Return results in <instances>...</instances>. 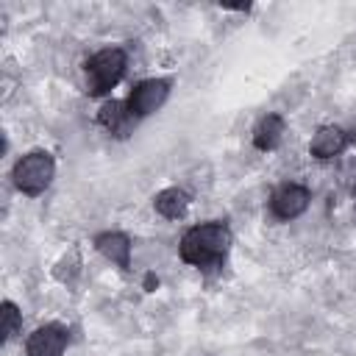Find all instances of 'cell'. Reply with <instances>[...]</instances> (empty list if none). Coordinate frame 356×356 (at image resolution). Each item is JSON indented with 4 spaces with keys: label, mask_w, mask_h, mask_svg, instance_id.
I'll list each match as a JSON object with an SVG mask.
<instances>
[{
    "label": "cell",
    "mask_w": 356,
    "mask_h": 356,
    "mask_svg": "<svg viewBox=\"0 0 356 356\" xmlns=\"http://www.w3.org/2000/svg\"><path fill=\"white\" fill-rule=\"evenodd\" d=\"M350 142L356 145V125H353V131H350Z\"/></svg>",
    "instance_id": "obj_13"
},
{
    "label": "cell",
    "mask_w": 356,
    "mask_h": 356,
    "mask_svg": "<svg viewBox=\"0 0 356 356\" xmlns=\"http://www.w3.org/2000/svg\"><path fill=\"white\" fill-rule=\"evenodd\" d=\"M67 348V328L61 325H42L28 337V356H61Z\"/></svg>",
    "instance_id": "obj_6"
},
{
    "label": "cell",
    "mask_w": 356,
    "mask_h": 356,
    "mask_svg": "<svg viewBox=\"0 0 356 356\" xmlns=\"http://www.w3.org/2000/svg\"><path fill=\"white\" fill-rule=\"evenodd\" d=\"M281 136H284V117L281 114H267V117L259 120V125L253 131V145L259 150H273V147H278Z\"/></svg>",
    "instance_id": "obj_9"
},
{
    "label": "cell",
    "mask_w": 356,
    "mask_h": 356,
    "mask_svg": "<svg viewBox=\"0 0 356 356\" xmlns=\"http://www.w3.org/2000/svg\"><path fill=\"white\" fill-rule=\"evenodd\" d=\"M19 309L11 303V300H3V339H11L17 331H19Z\"/></svg>",
    "instance_id": "obj_12"
},
{
    "label": "cell",
    "mask_w": 356,
    "mask_h": 356,
    "mask_svg": "<svg viewBox=\"0 0 356 356\" xmlns=\"http://www.w3.org/2000/svg\"><path fill=\"white\" fill-rule=\"evenodd\" d=\"M167 95H170V81H164V78L142 81L131 92V97H128L131 117H147V114H153L156 108H161V103L167 100Z\"/></svg>",
    "instance_id": "obj_4"
},
{
    "label": "cell",
    "mask_w": 356,
    "mask_h": 356,
    "mask_svg": "<svg viewBox=\"0 0 356 356\" xmlns=\"http://www.w3.org/2000/svg\"><path fill=\"white\" fill-rule=\"evenodd\" d=\"M345 145H348V134H345L342 128H337V125H323V128H317V134L312 136L309 150H312L314 159H334V156H339V153L345 150Z\"/></svg>",
    "instance_id": "obj_7"
},
{
    "label": "cell",
    "mask_w": 356,
    "mask_h": 356,
    "mask_svg": "<svg viewBox=\"0 0 356 356\" xmlns=\"http://www.w3.org/2000/svg\"><path fill=\"white\" fill-rule=\"evenodd\" d=\"M125 72V53L120 47H106L95 53L86 61V75H89V92L92 95H106L108 89L117 86V81Z\"/></svg>",
    "instance_id": "obj_3"
},
{
    "label": "cell",
    "mask_w": 356,
    "mask_h": 356,
    "mask_svg": "<svg viewBox=\"0 0 356 356\" xmlns=\"http://www.w3.org/2000/svg\"><path fill=\"white\" fill-rule=\"evenodd\" d=\"M153 206H156V211H159L161 217L178 220V217H184V211H186V206H189V195H186L184 189H164V192H159V195L153 197Z\"/></svg>",
    "instance_id": "obj_11"
},
{
    "label": "cell",
    "mask_w": 356,
    "mask_h": 356,
    "mask_svg": "<svg viewBox=\"0 0 356 356\" xmlns=\"http://www.w3.org/2000/svg\"><path fill=\"white\" fill-rule=\"evenodd\" d=\"M309 200H312V195H309L306 186H300V184H286V186H281V189L273 195L270 209H273V214H275L278 220H295V217H300V214L309 209Z\"/></svg>",
    "instance_id": "obj_5"
},
{
    "label": "cell",
    "mask_w": 356,
    "mask_h": 356,
    "mask_svg": "<svg viewBox=\"0 0 356 356\" xmlns=\"http://www.w3.org/2000/svg\"><path fill=\"white\" fill-rule=\"evenodd\" d=\"M353 197H356V195H353ZM353 203H356V200H353Z\"/></svg>",
    "instance_id": "obj_14"
},
{
    "label": "cell",
    "mask_w": 356,
    "mask_h": 356,
    "mask_svg": "<svg viewBox=\"0 0 356 356\" xmlns=\"http://www.w3.org/2000/svg\"><path fill=\"white\" fill-rule=\"evenodd\" d=\"M95 248H97L111 264H117V267H122V270L131 267V239H128L125 234H120V231H106V234H100V236L95 239Z\"/></svg>",
    "instance_id": "obj_8"
},
{
    "label": "cell",
    "mask_w": 356,
    "mask_h": 356,
    "mask_svg": "<svg viewBox=\"0 0 356 356\" xmlns=\"http://www.w3.org/2000/svg\"><path fill=\"white\" fill-rule=\"evenodd\" d=\"M231 248V231L228 225L222 222H203V225H195L189 228L184 236H181V259L186 264H195V267H209V264H217Z\"/></svg>",
    "instance_id": "obj_1"
},
{
    "label": "cell",
    "mask_w": 356,
    "mask_h": 356,
    "mask_svg": "<svg viewBox=\"0 0 356 356\" xmlns=\"http://www.w3.org/2000/svg\"><path fill=\"white\" fill-rule=\"evenodd\" d=\"M53 172H56L53 156L44 153V150H33V153H28V156H22L17 161V167H14V184L25 195H39V192H44L50 186Z\"/></svg>",
    "instance_id": "obj_2"
},
{
    "label": "cell",
    "mask_w": 356,
    "mask_h": 356,
    "mask_svg": "<svg viewBox=\"0 0 356 356\" xmlns=\"http://www.w3.org/2000/svg\"><path fill=\"white\" fill-rule=\"evenodd\" d=\"M97 120H100V125H103L106 131H111V134H117V136H125L128 122H131L134 117H131V111L125 108V103H120V100H108V103L100 106Z\"/></svg>",
    "instance_id": "obj_10"
}]
</instances>
